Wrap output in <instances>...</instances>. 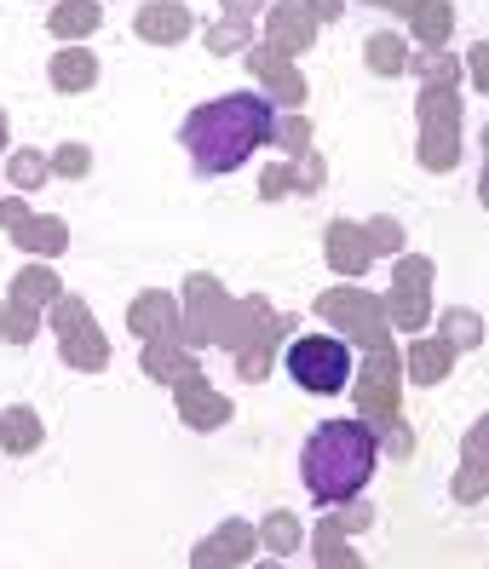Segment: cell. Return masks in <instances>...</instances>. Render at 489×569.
Returning a JSON list of instances; mask_svg holds the SVG:
<instances>
[{
  "mask_svg": "<svg viewBox=\"0 0 489 569\" xmlns=\"http://www.w3.org/2000/svg\"><path fill=\"white\" fill-rule=\"evenodd\" d=\"M293 328V317H277L266 299H231L213 277H190L184 282V317H179V340L196 346H224L237 357V375L259 386L277 368V346Z\"/></svg>",
  "mask_w": 489,
  "mask_h": 569,
  "instance_id": "1",
  "label": "cell"
},
{
  "mask_svg": "<svg viewBox=\"0 0 489 569\" xmlns=\"http://www.w3.org/2000/svg\"><path fill=\"white\" fill-rule=\"evenodd\" d=\"M271 132H277V116H271V98H259V92H231V98H213V104H196L184 116V150L196 161V173H237V167L259 150V144H271Z\"/></svg>",
  "mask_w": 489,
  "mask_h": 569,
  "instance_id": "2",
  "label": "cell"
},
{
  "mask_svg": "<svg viewBox=\"0 0 489 569\" xmlns=\"http://www.w3.org/2000/svg\"><path fill=\"white\" fill-rule=\"evenodd\" d=\"M375 460H380V431L369 420H329L317 426L306 449H300V478L311 489V500L322 507H340L375 478Z\"/></svg>",
  "mask_w": 489,
  "mask_h": 569,
  "instance_id": "3",
  "label": "cell"
},
{
  "mask_svg": "<svg viewBox=\"0 0 489 569\" xmlns=\"http://www.w3.org/2000/svg\"><path fill=\"white\" fill-rule=\"evenodd\" d=\"M282 368L293 375V386L311 391V397H335V391L351 386V351H346L340 333H300V340H288Z\"/></svg>",
  "mask_w": 489,
  "mask_h": 569,
  "instance_id": "4",
  "label": "cell"
},
{
  "mask_svg": "<svg viewBox=\"0 0 489 569\" xmlns=\"http://www.w3.org/2000/svg\"><path fill=\"white\" fill-rule=\"evenodd\" d=\"M415 116H420V167L427 173H455V161H461V92L427 87Z\"/></svg>",
  "mask_w": 489,
  "mask_h": 569,
  "instance_id": "5",
  "label": "cell"
},
{
  "mask_svg": "<svg viewBox=\"0 0 489 569\" xmlns=\"http://www.w3.org/2000/svg\"><path fill=\"white\" fill-rule=\"evenodd\" d=\"M317 317L335 322L346 340H357L363 351H386L391 346L386 299H375L369 288H329V293H317Z\"/></svg>",
  "mask_w": 489,
  "mask_h": 569,
  "instance_id": "6",
  "label": "cell"
},
{
  "mask_svg": "<svg viewBox=\"0 0 489 569\" xmlns=\"http://www.w3.org/2000/svg\"><path fill=\"white\" fill-rule=\"evenodd\" d=\"M58 293L63 288L52 277V264H23V271L12 277L7 306H0V340H7V346H29L41 333V311H52Z\"/></svg>",
  "mask_w": 489,
  "mask_h": 569,
  "instance_id": "7",
  "label": "cell"
},
{
  "mask_svg": "<svg viewBox=\"0 0 489 569\" xmlns=\"http://www.w3.org/2000/svg\"><path fill=\"white\" fill-rule=\"evenodd\" d=\"M52 333H58V351L70 368H81V375H98V368H110V340L98 333L87 299L76 293H58L52 299Z\"/></svg>",
  "mask_w": 489,
  "mask_h": 569,
  "instance_id": "8",
  "label": "cell"
},
{
  "mask_svg": "<svg viewBox=\"0 0 489 569\" xmlns=\"http://www.w3.org/2000/svg\"><path fill=\"white\" fill-rule=\"evenodd\" d=\"M386 317L391 328L420 333L432 322V259L427 253H403L391 271V293H386Z\"/></svg>",
  "mask_w": 489,
  "mask_h": 569,
  "instance_id": "9",
  "label": "cell"
},
{
  "mask_svg": "<svg viewBox=\"0 0 489 569\" xmlns=\"http://www.w3.org/2000/svg\"><path fill=\"white\" fill-rule=\"evenodd\" d=\"M0 230H7L23 253H41V259H58L63 248H70V224L47 219V213H29L23 196H7V202H0Z\"/></svg>",
  "mask_w": 489,
  "mask_h": 569,
  "instance_id": "10",
  "label": "cell"
},
{
  "mask_svg": "<svg viewBox=\"0 0 489 569\" xmlns=\"http://www.w3.org/2000/svg\"><path fill=\"white\" fill-rule=\"evenodd\" d=\"M248 70H253V81H259V87H266V92L277 98V104H288V110H300V104H306V92H311V87H306V76L293 70V58H288V52H277L271 41H266V47H248Z\"/></svg>",
  "mask_w": 489,
  "mask_h": 569,
  "instance_id": "11",
  "label": "cell"
},
{
  "mask_svg": "<svg viewBox=\"0 0 489 569\" xmlns=\"http://www.w3.org/2000/svg\"><path fill=\"white\" fill-rule=\"evenodd\" d=\"M173 403H179V420L190 426V431H219L224 420H231V403L208 386V375L196 368V375H184L179 386H173Z\"/></svg>",
  "mask_w": 489,
  "mask_h": 569,
  "instance_id": "12",
  "label": "cell"
},
{
  "mask_svg": "<svg viewBox=\"0 0 489 569\" xmlns=\"http://www.w3.org/2000/svg\"><path fill=\"white\" fill-rule=\"evenodd\" d=\"M253 552H259V529L242 523V518H231V523H219L208 541L190 552V563L196 569H231V563H248Z\"/></svg>",
  "mask_w": 489,
  "mask_h": 569,
  "instance_id": "13",
  "label": "cell"
},
{
  "mask_svg": "<svg viewBox=\"0 0 489 569\" xmlns=\"http://www.w3.org/2000/svg\"><path fill=\"white\" fill-rule=\"evenodd\" d=\"M266 41L288 58H300L317 41V18H311L306 0H271L266 7Z\"/></svg>",
  "mask_w": 489,
  "mask_h": 569,
  "instance_id": "14",
  "label": "cell"
},
{
  "mask_svg": "<svg viewBox=\"0 0 489 569\" xmlns=\"http://www.w3.org/2000/svg\"><path fill=\"white\" fill-rule=\"evenodd\" d=\"M322 253H329V271L335 277H363L375 264V248H369V230L351 224V219H335L329 237H322Z\"/></svg>",
  "mask_w": 489,
  "mask_h": 569,
  "instance_id": "15",
  "label": "cell"
},
{
  "mask_svg": "<svg viewBox=\"0 0 489 569\" xmlns=\"http://www.w3.org/2000/svg\"><path fill=\"white\" fill-rule=\"evenodd\" d=\"M133 29H139L150 47H179L190 29H196V18H190V7H179V0H144Z\"/></svg>",
  "mask_w": 489,
  "mask_h": 569,
  "instance_id": "16",
  "label": "cell"
},
{
  "mask_svg": "<svg viewBox=\"0 0 489 569\" xmlns=\"http://www.w3.org/2000/svg\"><path fill=\"white\" fill-rule=\"evenodd\" d=\"M179 299L173 293H161V288H150V293H139L133 306H127V328L139 333V340H168V333H179Z\"/></svg>",
  "mask_w": 489,
  "mask_h": 569,
  "instance_id": "17",
  "label": "cell"
},
{
  "mask_svg": "<svg viewBox=\"0 0 489 569\" xmlns=\"http://www.w3.org/2000/svg\"><path fill=\"white\" fill-rule=\"evenodd\" d=\"M139 368L150 380H161V386H179L184 375H196V351L179 340V333H168V340H144V357H139Z\"/></svg>",
  "mask_w": 489,
  "mask_h": 569,
  "instance_id": "18",
  "label": "cell"
},
{
  "mask_svg": "<svg viewBox=\"0 0 489 569\" xmlns=\"http://www.w3.org/2000/svg\"><path fill=\"white\" fill-rule=\"evenodd\" d=\"M449 368H455V346L443 340H427V333H415V346H409V357H403V375L415 380V386H438V380H449Z\"/></svg>",
  "mask_w": 489,
  "mask_h": 569,
  "instance_id": "19",
  "label": "cell"
},
{
  "mask_svg": "<svg viewBox=\"0 0 489 569\" xmlns=\"http://www.w3.org/2000/svg\"><path fill=\"white\" fill-rule=\"evenodd\" d=\"M52 87H58V92H92V87H98V58H92L87 47L52 52Z\"/></svg>",
  "mask_w": 489,
  "mask_h": 569,
  "instance_id": "20",
  "label": "cell"
},
{
  "mask_svg": "<svg viewBox=\"0 0 489 569\" xmlns=\"http://www.w3.org/2000/svg\"><path fill=\"white\" fill-rule=\"evenodd\" d=\"M47 23H52L58 41H87L92 29L104 23V7H98V0H58Z\"/></svg>",
  "mask_w": 489,
  "mask_h": 569,
  "instance_id": "21",
  "label": "cell"
},
{
  "mask_svg": "<svg viewBox=\"0 0 489 569\" xmlns=\"http://www.w3.org/2000/svg\"><path fill=\"white\" fill-rule=\"evenodd\" d=\"M41 438H47V426H41L36 409H23V403H18V409L0 415V449H7V455H36Z\"/></svg>",
  "mask_w": 489,
  "mask_h": 569,
  "instance_id": "22",
  "label": "cell"
},
{
  "mask_svg": "<svg viewBox=\"0 0 489 569\" xmlns=\"http://www.w3.org/2000/svg\"><path fill=\"white\" fill-rule=\"evenodd\" d=\"M409 58H415L409 41H403V36H391V29H380V36L363 41V63H369L375 76H403V70H409Z\"/></svg>",
  "mask_w": 489,
  "mask_h": 569,
  "instance_id": "23",
  "label": "cell"
},
{
  "mask_svg": "<svg viewBox=\"0 0 489 569\" xmlns=\"http://www.w3.org/2000/svg\"><path fill=\"white\" fill-rule=\"evenodd\" d=\"M409 23H415L420 47H443L449 29H455V7H449V0H420V7L409 12Z\"/></svg>",
  "mask_w": 489,
  "mask_h": 569,
  "instance_id": "24",
  "label": "cell"
},
{
  "mask_svg": "<svg viewBox=\"0 0 489 569\" xmlns=\"http://www.w3.org/2000/svg\"><path fill=\"white\" fill-rule=\"evenodd\" d=\"M311 547H317V563H322V569H357V563H363V558L346 547V529H340L335 518H322V523H317Z\"/></svg>",
  "mask_w": 489,
  "mask_h": 569,
  "instance_id": "25",
  "label": "cell"
},
{
  "mask_svg": "<svg viewBox=\"0 0 489 569\" xmlns=\"http://www.w3.org/2000/svg\"><path fill=\"white\" fill-rule=\"evenodd\" d=\"M409 70L427 81V87H455V81H461V58H449L443 47H420L409 58Z\"/></svg>",
  "mask_w": 489,
  "mask_h": 569,
  "instance_id": "26",
  "label": "cell"
},
{
  "mask_svg": "<svg viewBox=\"0 0 489 569\" xmlns=\"http://www.w3.org/2000/svg\"><path fill=\"white\" fill-rule=\"evenodd\" d=\"M300 541H306V529H300V518H293V512H271L266 523H259V547L277 552V558L300 552Z\"/></svg>",
  "mask_w": 489,
  "mask_h": 569,
  "instance_id": "27",
  "label": "cell"
},
{
  "mask_svg": "<svg viewBox=\"0 0 489 569\" xmlns=\"http://www.w3.org/2000/svg\"><path fill=\"white\" fill-rule=\"evenodd\" d=\"M449 495L461 500V507H478V500L489 495V460L467 455V460H461V472H455V483H449Z\"/></svg>",
  "mask_w": 489,
  "mask_h": 569,
  "instance_id": "28",
  "label": "cell"
},
{
  "mask_svg": "<svg viewBox=\"0 0 489 569\" xmlns=\"http://www.w3.org/2000/svg\"><path fill=\"white\" fill-rule=\"evenodd\" d=\"M438 322H443L438 333H443V340L455 346V357H461V351H472V346L483 340V322H478V317H472L467 306H455V311H443Z\"/></svg>",
  "mask_w": 489,
  "mask_h": 569,
  "instance_id": "29",
  "label": "cell"
},
{
  "mask_svg": "<svg viewBox=\"0 0 489 569\" xmlns=\"http://www.w3.org/2000/svg\"><path fill=\"white\" fill-rule=\"evenodd\" d=\"M7 179H12L18 190H41V184L52 179V156H41V150H18V156L7 161Z\"/></svg>",
  "mask_w": 489,
  "mask_h": 569,
  "instance_id": "30",
  "label": "cell"
},
{
  "mask_svg": "<svg viewBox=\"0 0 489 569\" xmlns=\"http://www.w3.org/2000/svg\"><path fill=\"white\" fill-rule=\"evenodd\" d=\"M242 47H253V23H237V18H224V23H213V29H208V52L231 58V52H242Z\"/></svg>",
  "mask_w": 489,
  "mask_h": 569,
  "instance_id": "31",
  "label": "cell"
},
{
  "mask_svg": "<svg viewBox=\"0 0 489 569\" xmlns=\"http://www.w3.org/2000/svg\"><path fill=\"white\" fill-rule=\"evenodd\" d=\"M271 144H282L288 156H306V150H311V121H306V116H288V121H277Z\"/></svg>",
  "mask_w": 489,
  "mask_h": 569,
  "instance_id": "32",
  "label": "cell"
},
{
  "mask_svg": "<svg viewBox=\"0 0 489 569\" xmlns=\"http://www.w3.org/2000/svg\"><path fill=\"white\" fill-rule=\"evenodd\" d=\"M52 173H58V179H87V173H92V150H87V144H63V150L52 156Z\"/></svg>",
  "mask_w": 489,
  "mask_h": 569,
  "instance_id": "33",
  "label": "cell"
},
{
  "mask_svg": "<svg viewBox=\"0 0 489 569\" xmlns=\"http://www.w3.org/2000/svg\"><path fill=\"white\" fill-rule=\"evenodd\" d=\"M369 230V248L375 253H398L403 248V224L398 219H375V224H363Z\"/></svg>",
  "mask_w": 489,
  "mask_h": 569,
  "instance_id": "34",
  "label": "cell"
},
{
  "mask_svg": "<svg viewBox=\"0 0 489 569\" xmlns=\"http://www.w3.org/2000/svg\"><path fill=\"white\" fill-rule=\"evenodd\" d=\"M300 167H293V190H322V156L306 150V156H293Z\"/></svg>",
  "mask_w": 489,
  "mask_h": 569,
  "instance_id": "35",
  "label": "cell"
},
{
  "mask_svg": "<svg viewBox=\"0 0 489 569\" xmlns=\"http://www.w3.org/2000/svg\"><path fill=\"white\" fill-rule=\"evenodd\" d=\"M293 190V167H271L266 179H259V196H266V202H277V196H288Z\"/></svg>",
  "mask_w": 489,
  "mask_h": 569,
  "instance_id": "36",
  "label": "cell"
},
{
  "mask_svg": "<svg viewBox=\"0 0 489 569\" xmlns=\"http://www.w3.org/2000/svg\"><path fill=\"white\" fill-rule=\"evenodd\" d=\"M467 76H472L478 92H489V41H478V47L467 52Z\"/></svg>",
  "mask_w": 489,
  "mask_h": 569,
  "instance_id": "37",
  "label": "cell"
},
{
  "mask_svg": "<svg viewBox=\"0 0 489 569\" xmlns=\"http://www.w3.org/2000/svg\"><path fill=\"white\" fill-rule=\"evenodd\" d=\"M335 523L351 535V529H369L375 523V507H351V512H335Z\"/></svg>",
  "mask_w": 489,
  "mask_h": 569,
  "instance_id": "38",
  "label": "cell"
},
{
  "mask_svg": "<svg viewBox=\"0 0 489 569\" xmlns=\"http://www.w3.org/2000/svg\"><path fill=\"white\" fill-rule=\"evenodd\" d=\"M467 455H478V460H489V415L467 431Z\"/></svg>",
  "mask_w": 489,
  "mask_h": 569,
  "instance_id": "39",
  "label": "cell"
},
{
  "mask_svg": "<svg viewBox=\"0 0 489 569\" xmlns=\"http://www.w3.org/2000/svg\"><path fill=\"white\" fill-rule=\"evenodd\" d=\"M253 12H266V0H224V18L237 23H253Z\"/></svg>",
  "mask_w": 489,
  "mask_h": 569,
  "instance_id": "40",
  "label": "cell"
},
{
  "mask_svg": "<svg viewBox=\"0 0 489 569\" xmlns=\"http://www.w3.org/2000/svg\"><path fill=\"white\" fill-rule=\"evenodd\" d=\"M478 202L489 208V127H483V173H478Z\"/></svg>",
  "mask_w": 489,
  "mask_h": 569,
  "instance_id": "41",
  "label": "cell"
},
{
  "mask_svg": "<svg viewBox=\"0 0 489 569\" xmlns=\"http://www.w3.org/2000/svg\"><path fill=\"white\" fill-rule=\"evenodd\" d=\"M369 7H386V12H415L420 0H369Z\"/></svg>",
  "mask_w": 489,
  "mask_h": 569,
  "instance_id": "42",
  "label": "cell"
},
{
  "mask_svg": "<svg viewBox=\"0 0 489 569\" xmlns=\"http://www.w3.org/2000/svg\"><path fill=\"white\" fill-rule=\"evenodd\" d=\"M0 150H7V110H0Z\"/></svg>",
  "mask_w": 489,
  "mask_h": 569,
  "instance_id": "43",
  "label": "cell"
}]
</instances>
